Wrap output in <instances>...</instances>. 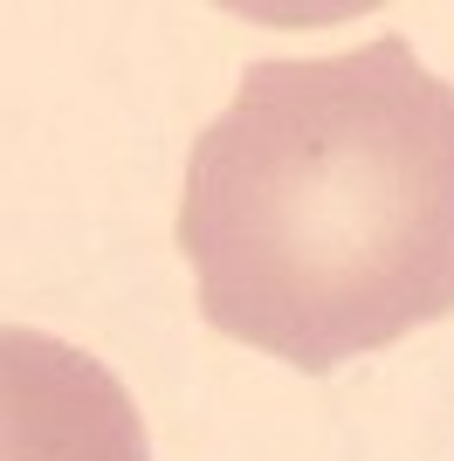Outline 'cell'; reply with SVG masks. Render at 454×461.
<instances>
[{
	"instance_id": "obj_2",
	"label": "cell",
	"mask_w": 454,
	"mask_h": 461,
	"mask_svg": "<svg viewBox=\"0 0 454 461\" xmlns=\"http://www.w3.org/2000/svg\"><path fill=\"white\" fill-rule=\"evenodd\" d=\"M7 461H56V420H49V400H41V379L21 330H7ZM104 461H145V434Z\"/></svg>"
},
{
	"instance_id": "obj_1",
	"label": "cell",
	"mask_w": 454,
	"mask_h": 461,
	"mask_svg": "<svg viewBox=\"0 0 454 461\" xmlns=\"http://www.w3.org/2000/svg\"><path fill=\"white\" fill-rule=\"evenodd\" d=\"M172 241L207 330L310 379L454 317V83L406 35L248 62Z\"/></svg>"
}]
</instances>
